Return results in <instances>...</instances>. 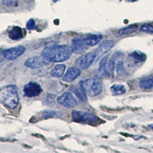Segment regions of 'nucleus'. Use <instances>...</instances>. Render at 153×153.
Segmentation results:
<instances>
[{
	"label": "nucleus",
	"instance_id": "nucleus-1",
	"mask_svg": "<svg viewBox=\"0 0 153 153\" xmlns=\"http://www.w3.org/2000/svg\"><path fill=\"white\" fill-rule=\"evenodd\" d=\"M71 47L66 45H50L42 51V56L50 62L59 63L68 60L72 54Z\"/></svg>",
	"mask_w": 153,
	"mask_h": 153
},
{
	"label": "nucleus",
	"instance_id": "nucleus-2",
	"mask_svg": "<svg viewBox=\"0 0 153 153\" xmlns=\"http://www.w3.org/2000/svg\"><path fill=\"white\" fill-rule=\"evenodd\" d=\"M1 102L9 109L17 107L19 102L18 88L16 85H8L3 87L0 92Z\"/></svg>",
	"mask_w": 153,
	"mask_h": 153
},
{
	"label": "nucleus",
	"instance_id": "nucleus-3",
	"mask_svg": "<svg viewBox=\"0 0 153 153\" xmlns=\"http://www.w3.org/2000/svg\"><path fill=\"white\" fill-rule=\"evenodd\" d=\"M85 90L87 94L91 97H95L100 94L103 89L102 81L98 76H94L92 78L86 79L80 82Z\"/></svg>",
	"mask_w": 153,
	"mask_h": 153
},
{
	"label": "nucleus",
	"instance_id": "nucleus-4",
	"mask_svg": "<svg viewBox=\"0 0 153 153\" xmlns=\"http://www.w3.org/2000/svg\"><path fill=\"white\" fill-rule=\"evenodd\" d=\"M71 115L74 121L76 123L93 124L98 121V118L96 115L93 114L91 113H88V112L73 110Z\"/></svg>",
	"mask_w": 153,
	"mask_h": 153
},
{
	"label": "nucleus",
	"instance_id": "nucleus-5",
	"mask_svg": "<svg viewBox=\"0 0 153 153\" xmlns=\"http://www.w3.org/2000/svg\"><path fill=\"white\" fill-rule=\"evenodd\" d=\"M50 61L45 59L43 56H34L28 58L25 62V65L27 68H31V69H38L42 67L48 65Z\"/></svg>",
	"mask_w": 153,
	"mask_h": 153
},
{
	"label": "nucleus",
	"instance_id": "nucleus-6",
	"mask_svg": "<svg viewBox=\"0 0 153 153\" xmlns=\"http://www.w3.org/2000/svg\"><path fill=\"white\" fill-rule=\"evenodd\" d=\"M25 51V48L24 46H17V47L2 51V55L9 61H13L22 55Z\"/></svg>",
	"mask_w": 153,
	"mask_h": 153
},
{
	"label": "nucleus",
	"instance_id": "nucleus-7",
	"mask_svg": "<svg viewBox=\"0 0 153 153\" xmlns=\"http://www.w3.org/2000/svg\"><path fill=\"white\" fill-rule=\"evenodd\" d=\"M96 59V53L90 52L80 56L76 61V65L82 70H86L92 65Z\"/></svg>",
	"mask_w": 153,
	"mask_h": 153
},
{
	"label": "nucleus",
	"instance_id": "nucleus-8",
	"mask_svg": "<svg viewBox=\"0 0 153 153\" xmlns=\"http://www.w3.org/2000/svg\"><path fill=\"white\" fill-rule=\"evenodd\" d=\"M24 95L27 97H35L40 95L42 92V88L40 85L35 82H30L23 88Z\"/></svg>",
	"mask_w": 153,
	"mask_h": 153
},
{
	"label": "nucleus",
	"instance_id": "nucleus-9",
	"mask_svg": "<svg viewBox=\"0 0 153 153\" xmlns=\"http://www.w3.org/2000/svg\"><path fill=\"white\" fill-rule=\"evenodd\" d=\"M57 102L61 106L66 108L74 107L76 105V100L70 92H65L57 97Z\"/></svg>",
	"mask_w": 153,
	"mask_h": 153
},
{
	"label": "nucleus",
	"instance_id": "nucleus-10",
	"mask_svg": "<svg viewBox=\"0 0 153 153\" xmlns=\"http://www.w3.org/2000/svg\"><path fill=\"white\" fill-rule=\"evenodd\" d=\"M115 42L113 40H106L100 44L98 48L96 49V59H99L103 54L107 53L114 46Z\"/></svg>",
	"mask_w": 153,
	"mask_h": 153
},
{
	"label": "nucleus",
	"instance_id": "nucleus-11",
	"mask_svg": "<svg viewBox=\"0 0 153 153\" xmlns=\"http://www.w3.org/2000/svg\"><path fill=\"white\" fill-rule=\"evenodd\" d=\"M87 47L88 46H87L84 43L81 37H77V38H74L72 39L71 49L72 51L75 54H81V53L84 52L87 49Z\"/></svg>",
	"mask_w": 153,
	"mask_h": 153
},
{
	"label": "nucleus",
	"instance_id": "nucleus-12",
	"mask_svg": "<svg viewBox=\"0 0 153 153\" xmlns=\"http://www.w3.org/2000/svg\"><path fill=\"white\" fill-rule=\"evenodd\" d=\"M102 38L103 37L101 35H87L81 37L84 43L89 47H93L98 45L102 40Z\"/></svg>",
	"mask_w": 153,
	"mask_h": 153
},
{
	"label": "nucleus",
	"instance_id": "nucleus-13",
	"mask_svg": "<svg viewBox=\"0 0 153 153\" xmlns=\"http://www.w3.org/2000/svg\"><path fill=\"white\" fill-rule=\"evenodd\" d=\"M129 58V65H136L139 63L143 62L146 60V54L139 51H134L132 54H130L128 57Z\"/></svg>",
	"mask_w": 153,
	"mask_h": 153
},
{
	"label": "nucleus",
	"instance_id": "nucleus-14",
	"mask_svg": "<svg viewBox=\"0 0 153 153\" xmlns=\"http://www.w3.org/2000/svg\"><path fill=\"white\" fill-rule=\"evenodd\" d=\"M80 75V69L76 68H70L65 74V76H63V80L71 83V82H73L76 78H77Z\"/></svg>",
	"mask_w": 153,
	"mask_h": 153
},
{
	"label": "nucleus",
	"instance_id": "nucleus-15",
	"mask_svg": "<svg viewBox=\"0 0 153 153\" xmlns=\"http://www.w3.org/2000/svg\"><path fill=\"white\" fill-rule=\"evenodd\" d=\"M25 31L22 28H21L20 27L16 26L12 28L11 31H9V37L10 39L12 40H20L24 37L25 35Z\"/></svg>",
	"mask_w": 153,
	"mask_h": 153
},
{
	"label": "nucleus",
	"instance_id": "nucleus-16",
	"mask_svg": "<svg viewBox=\"0 0 153 153\" xmlns=\"http://www.w3.org/2000/svg\"><path fill=\"white\" fill-rule=\"evenodd\" d=\"M109 58V54H106L105 57L102 58L99 64V68H98V72H99L100 76H109L107 71V60Z\"/></svg>",
	"mask_w": 153,
	"mask_h": 153
},
{
	"label": "nucleus",
	"instance_id": "nucleus-17",
	"mask_svg": "<svg viewBox=\"0 0 153 153\" xmlns=\"http://www.w3.org/2000/svg\"><path fill=\"white\" fill-rule=\"evenodd\" d=\"M74 94H76L77 98L80 101H82V102H86L87 101V93H86L85 90H84L80 83L74 87Z\"/></svg>",
	"mask_w": 153,
	"mask_h": 153
},
{
	"label": "nucleus",
	"instance_id": "nucleus-18",
	"mask_svg": "<svg viewBox=\"0 0 153 153\" xmlns=\"http://www.w3.org/2000/svg\"><path fill=\"white\" fill-rule=\"evenodd\" d=\"M121 56H122L121 53L118 52L117 61H116V67H115V69L117 70V72L119 75H124L126 72L125 67H124L123 61L122 60V58H120Z\"/></svg>",
	"mask_w": 153,
	"mask_h": 153
},
{
	"label": "nucleus",
	"instance_id": "nucleus-19",
	"mask_svg": "<svg viewBox=\"0 0 153 153\" xmlns=\"http://www.w3.org/2000/svg\"><path fill=\"white\" fill-rule=\"evenodd\" d=\"M65 65H57L55 67H54L51 71V75L54 77H57V78H59L61 77L64 74L65 71Z\"/></svg>",
	"mask_w": 153,
	"mask_h": 153
},
{
	"label": "nucleus",
	"instance_id": "nucleus-20",
	"mask_svg": "<svg viewBox=\"0 0 153 153\" xmlns=\"http://www.w3.org/2000/svg\"><path fill=\"white\" fill-rule=\"evenodd\" d=\"M117 54L118 52L115 53L113 54L110 59L108 61L107 63V71H108V75L109 76H113V73H114L115 67H116V61H117Z\"/></svg>",
	"mask_w": 153,
	"mask_h": 153
},
{
	"label": "nucleus",
	"instance_id": "nucleus-21",
	"mask_svg": "<svg viewBox=\"0 0 153 153\" xmlns=\"http://www.w3.org/2000/svg\"><path fill=\"white\" fill-rule=\"evenodd\" d=\"M138 29V26L136 25H129L128 27H126V28H121L117 32V35H120V36H123V35H131V34L136 32Z\"/></svg>",
	"mask_w": 153,
	"mask_h": 153
},
{
	"label": "nucleus",
	"instance_id": "nucleus-22",
	"mask_svg": "<svg viewBox=\"0 0 153 153\" xmlns=\"http://www.w3.org/2000/svg\"><path fill=\"white\" fill-rule=\"evenodd\" d=\"M139 86L142 88L151 89L153 87V74L142 79L139 82Z\"/></svg>",
	"mask_w": 153,
	"mask_h": 153
},
{
	"label": "nucleus",
	"instance_id": "nucleus-23",
	"mask_svg": "<svg viewBox=\"0 0 153 153\" xmlns=\"http://www.w3.org/2000/svg\"><path fill=\"white\" fill-rule=\"evenodd\" d=\"M110 91H111L113 95H122L126 93V88L122 84H114L110 87Z\"/></svg>",
	"mask_w": 153,
	"mask_h": 153
},
{
	"label": "nucleus",
	"instance_id": "nucleus-24",
	"mask_svg": "<svg viewBox=\"0 0 153 153\" xmlns=\"http://www.w3.org/2000/svg\"><path fill=\"white\" fill-rule=\"evenodd\" d=\"M63 115L62 113L57 111V110H45L42 113V117L43 119L52 118V117H61Z\"/></svg>",
	"mask_w": 153,
	"mask_h": 153
},
{
	"label": "nucleus",
	"instance_id": "nucleus-25",
	"mask_svg": "<svg viewBox=\"0 0 153 153\" xmlns=\"http://www.w3.org/2000/svg\"><path fill=\"white\" fill-rule=\"evenodd\" d=\"M140 31L149 34H153V26L150 24H144L140 28Z\"/></svg>",
	"mask_w": 153,
	"mask_h": 153
},
{
	"label": "nucleus",
	"instance_id": "nucleus-26",
	"mask_svg": "<svg viewBox=\"0 0 153 153\" xmlns=\"http://www.w3.org/2000/svg\"><path fill=\"white\" fill-rule=\"evenodd\" d=\"M26 28L28 30H33L37 28V25L36 24H35V22L33 19H31L28 20V22H27L26 24Z\"/></svg>",
	"mask_w": 153,
	"mask_h": 153
},
{
	"label": "nucleus",
	"instance_id": "nucleus-27",
	"mask_svg": "<svg viewBox=\"0 0 153 153\" xmlns=\"http://www.w3.org/2000/svg\"><path fill=\"white\" fill-rule=\"evenodd\" d=\"M2 4L6 6H17L18 3L15 0H2Z\"/></svg>",
	"mask_w": 153,
	"mask_h": 153
},
{
	"label": "nucleus",
	"instance_id": "nucleus-28",
	"mask_svg": "<svg viewBox=\"0 0 153 153\" xmlns=\"http://www.w3.org/2000/svg\"><path fill=\"white\" fill-rule=\"evenodd\" d=\"M149 128H150L151 129L153 130V124H151V125H149Z\"/></svg>",
	"mask_w": 153,
	"mask_h": 153
},
{
	"label": "nucleus",
	"instance_id": "nucleus-29",
	"mask_svg": "<svg viewBox=\"0 0 153 153\" xmlns=\"http://www.w3.org/2000/svg\"><path fill=\"white\" fill-rule=\"evenodd\" d=\"M129 2H135V1H136V0H128Z\"/></svg>",
	"mask_w": 153,
	"mask_h": 153
},
{
	"label": "nucleus",
	"instance_id": "nucleus-30",
	"mask_svg": "<svg viewBox=\"0 0 153 153\" xmlns=\"http://www.w3.org/2000/svg\"><path fill=\"white\" fill-rule=\"evenodd\" d=\"M53 2H57V0H53Z\"/></svg>",
	"mask_w": 153,
	"mask_h": 153
}]
</instances>
